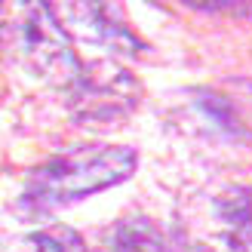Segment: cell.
I'll use <instances>...</instances> for the list:
<instances>
[{
	"label": "cell",
	"instance_id": "cell-1",
	"mask_svg": "<svg viewBox=\"0 0 252 252\" xmlns=\"http://www.w3.org/2000/svg\"><path fill=\"white\" fill-rule=\"evenodd\" d=\"M135 151L123 145H98V148H77L71 154L43 163L31 172L28 200L37 209L62 206L71 200H83L95 191L114 188L135 172Z\"/></svg>",
	"mask_w": 252,
	"mask_h": 252
},
{
	"label": "cell",
	"instance_id": "cell-2",
	"mask_svg": "<svg viewBox=\"0 0 252 252\" xmlns=\"http://www.w3.org/2000/svg\"><path fill=\"white\" fill-rule=\"evenodd\" d=\"M3 37L16 56L46 83L71 90L83 65L74 56L71 37L56 19L49 0H3Z\"/></svg>",
	"mask_w": 252,
	"mask_h": 252
},
{
	"label": "cell",
	"instance_id": "cell-3",
	"mask_svg": "<svg viewBox=\"0 0 252 252\" xmlns=\"http://www.w3.org/2000/svg\"><path fill=\"white\" fill-rule=\"evenodd\" d=\"M49 6L71 40L129 56H142V49H148L145 40L132 31V25L120 16L114 0H49Z\"/></svg>",
	"mask_w": 252,
	"mask_h": 252
},
{
	"label": "cell",
	"instance_id": "cell-4",
	"mask_svg": "<svg viewBox=\"0 0 252 252\" xmlns=\"http://www.w3.org/2000/svg\"><path fill=\"white\" fill-rule=\"evenodd\" d=\"M74 90V114L86 123H111L138 105V83L114 62H93L80 71Z\"/></svg>",
	"mask_w": 252,
	"mask_h": 252
},
{
	"label": "cell",
	"instance_id": "cell-5",
	"mask_svg": "<svg viewBox=\"0 0 252 252\" xmlns=\"http://www.w3.org/2000/svg\"><path fill=\"white\" fill-rule=\"evenodd\" d=\"M111 240L117 252H172L166 231L151 219H123Z\"/></svg>",
	"mask_w": 252,
	"mask_h": 252
},
{
	"label": "cell",
	"instance_id": "cell-6",
	"mask_svg": "<svg viewBox=\"0 0 252 252\" xmlns=\"http://www.w3.org/2000/svg\"><path fill=\"white\" fill-rule=\"evenodd\" d=\"M34 252H86V249L71 228H49L34 234Z\"/></svg>",
	"mask_w": 252,
	"mask_h": 252
},
{
	"label": "cell",
	"instance_id": "cell-7",
	"mask_svg": "<svg viewBox=\"0 0 252 252\" xmlns=\"http://www.w3.org/2000/svg\"><path fill=\"white\" fill-rule=\"evenodd\" d=\"M228 246H231V252H252V228H246V231H231Z\"/></svg>",
	"mask_w": 252,
	"mask_h": 252
},
{
	"label": "cell",
	"instance_id": "cell-8",
	"mask_svg": "<svg viewBox=\"0 0 252 252\" xmlns=\"http://www.w3.org/2000/svg\"><path fill=\"white\" fill-rule=\"evenodd\" d=\"M179 3L194 9H228V6H237L240 0H179Z\"/></svg>",
	"mask_w": 252,
	"mask_h": 252
},
{
	"label": "cell",
	"instance_id": "cell-9",
	"mask_svg": "<svg viewBox=\"0 0 252 252\" xmlns=\"http://www.w3.org/2000/svg\"><path fill=\"white\" fill-rule=\"evenodd\" d=\"M0 3H3V0H0Z\"/></svg>",
	"mask_w": 252,
	"mask_h": 252
}]
</instances>
